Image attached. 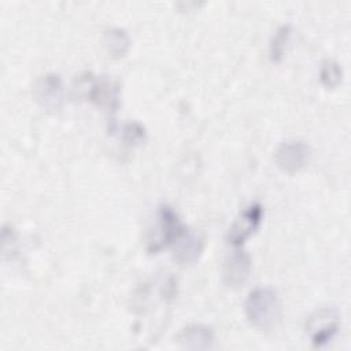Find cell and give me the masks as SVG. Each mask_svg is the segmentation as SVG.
<instances>
[{"instance_id": "14", "label": "cell", "mask_w": 351, "mask_h": 351, "mask_svg": "<svg viewBox=\"0 0 351 351\" xmlns=\"http://www.w3.org/2000/svg\"><path fill=\"white\" fill-rule=\"evenodd\" d=\"M145 128L136 122V121H130L128 123L123 125L122 128V137H123V141L130 144V145H134V144H140L145 140Z\"/></svg>"}, {"instance_id": "8", "label": "cell", "mask_w": 351, "mask_h": 351, "mask_svg": "<svg viewBox=\"0 0 351 351\" xmlns=\"http://www.w3.org/2000/svg\"><path fill=\"white\" fill-rule=\"evenodd\" d=\"M34 95L43 107L48 110H58L64 97V88L60 75L55 73L43 75L36 84Z\"/></svg>"}, {"instance_id": "10", "label": "cell", "mask_w": 351, "mask_h": 351, "mask_svg": "<svg viewBox=\"0 0 351 351\" xmlns=\"http://www.w3.org/2000/svg\"><path fill=\"white\" fill-rule=\"evenodd\" d=\"M177 343L185 350H208L214 344V333L206 325H189L177 335Z\"/></svg>"}, {"instance_id": "7", "label": "cell", "mask_w": 351, "mask_h": 351, "mask_svg": "<svg viewBox=\"0 0 351 351\" xmlns=\"http://www.w3.org/2000/svg\"><path fill=\"white\" fill-rule=\"evenodd\" d=\"M251 273V258L244 251L229 254L222 266V277L228 287L240 288L245 284Z\"/></svg>"}, {"instance_id": "13", "label": "cell", "mask_w": 351, "mask_h": 351, "mask_svg": "<svg viewBox=\"0 0 351 351\" xmlns=\"http://www.w3.org/2000/svg\"><path fill=\"white\" fill-rule=\"evenodd\" d=\"M343 78V70L336 60L325 59L321 63L319 69V80L326 88H336Z\"/></svg>"}, {"instance_id": "5", "label": "cell", "mask_w": 351, "mask_h": 351, "mask_svg": "<svg viewBox=\"0 0 351 351\" xmlns=\"http://www.w3.org/2000/svg\"><path fill=\"white\" fill-rule=\"evenodd\" d=\"M82 85L88 100L107 108L108 111H117L119 104V86L117 82L107 78H95L88 75Z\"/></svg>"}, {"instance_id": "4", "label": "cell", "mask_w": 351, "mask_h": 351, "mask_svg": "<svg viewBox=\"0 0 351 351\" xmlns=\"http://www.w3.org/2000/svg\"><path fill=\"white\" fill-rule=\"evenodd\" d=\"M263 218V207L261 203L254 202L245 206L239 217L232 223L228 232V240L233 245H241L251 234L256 232Z\"/></svg>"}, {"instance_id": "9", "label": "cell", "mask_w": 351, "mask_h": 351, "mask_svg": "<svg viewBox=\"0 0 351 351\" xmlns=\"http://www.w3.org/2000/svg\"><path fill=\"white\" fill-rule=\"evenodd\" d=\"M173 247V256L180 265H189L199 259L203 252V239L189 230L184 229L182 233L171 244Z\"/></svg>"}, {"instance_id": "6", "label": "cell", "mask_w": 351, "mask_h": 351, "mask_svg": "<svg viewBox=\"0 0 351 351\" xmlns=\"http://www.w3.org/2000/svg\"><path fill=\"white\" fill-rule=\"evenodd\" d=\"M310 147L299 140L284 141L276 151V162L278 167L289 174L302 170L310 162Z\"/></svg>"}, {"instance_id": "11", "label": "cell", "mask_w": 351, "mask_h": 351, "mask_svg": "<svg viewBox=\"0 0 351 351\" xmlns=\"http://www.w3.org/2000/svg\"><path fill=\"white\" fill-rule=\"evenodd\" d=\"M104 44L111 56L121 58L128 52L130 47V38L125 29L110 27L104 32Z\"/></svg>"}, {"instance_id": "12", "label": "cell", "mask_w": 351, "mask_h": 351, "mask_svg": "<svg viewBox=\"0 0 351 351\" xmlns=\"http://www.w3.org/2000/svg\"><path fill=\"white\" fill-rule=\"evenodd\" d=\"M292 36V26L291 25H282L280 26L276 33L271 37L270 41V59L273 62H281L282 58L285 56L287 47L289 44Z\"/></svg>"}, {"instance_id": "3", "label": "cell", "mask_w": 351, "mask_h": 351, "mask_svg": "<svg viewBox=\"0 0 351 351\" xmlns=\"http://www.w3.org/2000/svg\"><path fill=\"white\" fill-rule=\"evenodd\" d=\"M184 229L185 228L181 225L177 213L167 204L160 206L158 211L156 233L154 234V239H151L148 250L151 252H156L171 245Z\"/></svg>"}, {"instance_id": "2", "label": "cell", "mask_w": 351, "mask_h": 351, "mask_svg": "<svg viewBox=\"0 0 351 351\" xmlns=\"http://www.w3.org/2000/svg\"><path fill=\"white\" fill-rule=\"evenodd\" d=\"M340 326V315L333 307H321L315 310L306 321V332L315 347L328 344Z\"/></svg>"}, {"instance_id": "1", "label": "cell", "mask_w": 351, "mask_h": 351, "mask_svg": "<svg viewBox=\"0 0 351 351\" xmlns=\"http://www.w3.org/2000/svg\"><path fill=\"white\" fill-rule=\"evenodd\" d=\"M248 321L261 330H271L281 318V303L274 289L267 287L255 288L250 292L245 304Z\"/></svg>"}]
</instances>
